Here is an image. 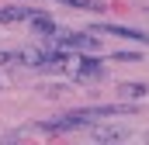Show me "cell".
Returning a JSON list of instances; mask_svg holds the SVG:
<instances>
[{
  "instance_id": "cell-13",
  "label": "cell",
  "mask_w": 149,
  "mask_h": 145,
  "mask_svg": "<svg viewBox=\"0 0 149 145\" xmlns=\"http://www.w3.org/2000/svg\"><path fill=\"white\" fill-rule=\"evenodd\" d=\"M0 145H17V142H10V138H7V142H0Z\"/></svg>"
},
{
  "instance_id": "cell-12",
  "label": "cell",
  "mask_w": 149,
  "mask_h": 145,
  "mask_svg": "<svg viewBox=\"0 0 149 145\" xmlns=\"http://www.w3.org/2000/svg\"><path fill=\"white\" fill-rule=\"evenodd\" d=\"M114 59H121V62H139V52H118Z\"/></svg>"
},
{
  "instance_id": "cell-14",
  "label": "cell",
  "mask_w": 149,
  "mask_h": 145,
  "mask_svg": "<svg viewBox=\"0 0 149 145\" xmlns=\"http://www.w3.org/2000/svg\"><path fill=\"white\" fill-rule=\"evenodd\" d=\"M104 145H125V142H104Z\"/></svg>"
},
{
  "instance_id": "cell-9",
  "label": "cell",
  "mask_w": 149,
  "mask_h": 145,
  "mask_svg": "<svg viewBox=\"0 0 149 145\" xmlns=\"http://www.w3.org/2000/svg\"><path fill=\"white\" fill-rule=\"evenodd\" d=\"M118 93H121L125 100H142V97H146V83H121Z\"/></svg>"
},
{
  "instance_id": "cell-5",
  "label": "cell",
  "mask_w": 149,
  "mask_h": 145,
  "mask_svg": "<svg viewBox=\"0 0 149 145\" xmlns=\"http://www.w3.org/2000/svg\"><path fill=\"white\" fill-rule=\"evenodd\" d=\"M125 128H114V124H104V128H94V138L104 145V142H125Z\"/></svg>"
},
{
  "instance_id": "cell-10",
  "label": "cell",
  "mask_w": 149,
  "mask_h": 145,
  "mask_svg": "<svg viewBox=\"0 0 149 145\" xmlns=\"http://www.w3.org/2000/svg\"><path fill=\"white\" fill-rule=\"evenodd\" d=\"M56 3H66V7H80V10H104L101 3H94V0H56Z\"/></svg>"
},
{
  "instance_id": "cell-11",
  "label": "cell",
  "mask_w": 149,
  "mask_h": 145,
  "mask_svg": "<svg viewBox=\"0 0 149 145\" xmlns=\"http://www.w3.org/2000/svg\"><path fill=\"white\" fill-rule=\"evenodd\" d=\"M0 66H21V55L17 52H0Z\"/></svg>"
},
{
  "instance_id": "cell-8",
  "label": "cell",
  "mask_w": 149,
  "mask_h": 145,
  "mask_svg": "<svg viewBox=\"0 0 149 145\" xmlns=\"http://www.w3.org/2000/svg\"><path fill=\"white\" fill-rule=\"evenodd\" d=\"M17 55H21V66H35V69L45 66V52L42 48H21Z\"/></svg>"
},
{
  "instance_id": "cell-6",
  "label": "cell",
  "mask_w": 149,
  "mask_h": 145,
  "mask_svg": "<svg viewBox=\"0 0 149 145\" xmlns=\"http://www.w3.org/2000/svg\"><path fill=\"white\" fill-rule=\"evenodd\" d=\"M28 21H31V31H35V35H56V24H52V17H45V14H35V10H31V17H28Z\"/></svg>"
},
{
  "instance_id": "cell-2",
  "label": "cell",
  "mask_w": 149,
  "mask_h": 145,
  "mask_svg": "<svg viewBox=\"0 0 149 145\" xmlns=\"http://www.w3.org/2000/svg\"><path fill=\"white\" fill-rule=\"evenodd\" d=\"M56 45L59 48H76V52H94L97 38L83 35V31H56Z\"/></svg>"
},
{
  "instance_id": "cell-4",
  "label": "cell",
  "mask_w": 149,
  "mask_h": 145,
  "mask_svg": "<svg viewBox=\"0 0 149 145\" xmlns=\"http://www.w3.org/2000/svg\"><path fill=\"white\" fill-rule=\"evenodd\" d=\"M76 79H101L104 76V66L97 62V59H83V62H76Z\"/></svg>"
},
{
  "instance_id": "cell-3",
  "label": "cell",
  "mask_w": 149,
  "mask_h": 145,
  "mask_svg": "<svg viewBox=\"0 0 149 145\" xmlns=\"http://www.w3.org/2000/svg\"><path fill=\"white\" fill-rule=\"evenodd\" d=\"M97 35H118V38H132V41H146L149 45V35L146 31H135V28H121V24H101Z\"/></svg>"
},
{
  "instance_id": "cell-15",
  "label": "cell",
  "mask_w": 149,
  "mask_h": 145,
  "mask_svg": "<svg viewBox=\"0 0 149 145\" xmlns=\"http://www.w3.org/2000/svg\"><path fill=\"white\" fill-rule=\"evenodd\" d=\"M146 145H149V135H146Z\"/></svg>"
},
{
  "instance_id": "cell-1",
  "label": "cell",
  "mask_w": 149,
  "mask_h": 145,
  "mask_svg": "<svg viewBox=\"0 0 149 145\" xmlns=\"http://www.w3.org/2000/svg\"><path fill=\"white\" fill-rule=\"evenodd\" d=\"M94 117L83 110H70V114H63V117H52V121H42V128L45 131H52V135H59V131H76V128H87Z\"/></svg>"
},
{
  "instance_id": "cell-7",
  "label": "cell",
  "mask_w": 149,
  "mask_h": 145,
  "mask_svg": "<svg viewBox=\"0 0 149 145\" xmlns=\"http://www.w3.org/2000/svg\"><path fill=\"white\" fill-rule=\"evenodd\" d=\"M31 10L28 7H0V24H14V21H28Z\"/></svg>"
}]
</instances>
